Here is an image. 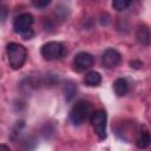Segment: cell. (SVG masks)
Returning <instances> with one entry per match:
<instances>
[{
  "label": "cell",
  "mask_w": 151,
  "mask_h": 151,
  "mask_svg": "<svg viewBox=\"0 0 151 151\" xmlns=\"http://www.w3.org/2000/svg\"><path fill=\"white\" fill-rule=\"evenodd\" d=\"M136 37H137V40L140 44H143V45H149L150 44V31L146 26L139 27L138 31H137Z\"/></svg>",
  "instance_id": "cell-12"
},
{
  "label": "cell",
  "mask_w": 151,
  "mask_h": 151,
  "mask_svg": "<svg viewBox=\"0 0 151 151\" xmlns=\"http://www.w3.org/2000/svg\"><path fill=\"white\" fill-rule=\"evenodd\" d=\"M51 1L52 0H31V2L33 4V6H35L38 8H44V7L48 6Z\"/></svg>",
  "instance_id": "cell-14"
},
{
  "label": "cell",
  "mask_w": 151,
  "mask_h": 151,
  "mask_svg": "<svg viewBox=\"0 0 151 151\" xmlns=\"http://www.w3.org/2000/svg\"><path fill=\"white\" fill-rule=\"evenodd\" d=\"M41 55L47 60H55L65 54V47L61 42L50 41L41 46Z\"/></svg>",
  "instance_id": "cell-4"
},
{
  "label": "cell",
  "mask_w": 151,
  "mask_h": 151,
  "mask_svg": "<svg viewBox=\"0 0 151 151\" xmlns=\"http://www.w3.org/2000/svg\"><path fill=\"white\" fill-rule=\"evenodd\" d=\"M113 90L117 96H125L129 91V83L125 78H118L113 83Z\"/></svg>",
  "instance_id": "cell-8"
},
{
  "label": "cell",
  "mask_w": 151,
  "mask_h": 151,
  "mask_svg": "<svg viewBox=\"0 0 151 151\" xmlns=\"http://www.w3.org/2000/svg\"><path fill=\"white\" fill-rule=\"evenodd\" d=\"M132 0H112V7L116 11H124L131 5Z\"/></svg>",
  "instance_id": "cell-13"
},
{
  "label": "cell",
  "mask_w": 151,
  "mask_h": 151,
  "mask_svg": "<svg viewBox=\"0 0 151 151\" xmlns=\"http://www.w3.org/2000/svg\"><path fill=\"white\" fill-rule=\"evenodd\" d=\"M93 65V57L87 52L78 53L73 59V68L77 72H84Z\"/></svg>",
  "instance_id": "cell-5"
},
{
  "label": "cell",
  "mask_w": 151,
  "mask_h": 151,
  "mask_svg": "<svg viewBox=\"0 0 151 151\" xmlns=\"http://www.w3.org/2000/svg\"><path fill=\"white\" fill-rule=\"evenodd\" d=\"M7 57L9 66L13 70H19L26 61V48L18 42H9L7 45Z\"/></svg>",
  "instance_id": "cell-2"
},
{
  "label": "cell",
  "mask_w": 151,
  "mask_h": 151,
  "mask_svg": "<svg viewBox=\"0 0 151 151\" xmlns=\"http://www.w3.org/2000/svg\"><path fill=\"white\" fill-rule=\"evenodd\" d=\"M33 35H34V32L32 31V28L28 29V31H26V32H24V33H21L22 39H31Z\"/></svg>",
  "instance_id": "cell-15"
},
{
  "label": "cell",
  "mask_w": 151,
  "mask_h": 151,
  "mask_svg": "<svg viewBox=\"0 0 151 151\" xmlns=\"http://www.w3.org/2000/svg\"><path fill=\"white\" fill-rule=\"evenodd\" d=\"M90 120H91L93 131L99 137V139H105L106 138V120H107L106 112L103 110H96L91 113Z\"/></svg>",
  "instance_id": "cell-3"
},
{
  "label": "cell",
  "mask_w": 151,
  "mask_h": 151,
  "mask_svg": "<svg viewBox=\"0 0 151 151\" xmlns=\"http://www.w3.org/2000/svg\"><path fill=\"white\" fill-rule=\"evenodd\" d=\"M84 83L87 86H98L101 83V76H100V73H98L96 71H91L87 74H85Z\"/></svg>",
  "instance_id": "cell-9"
},
{
  "label": "cell",
  "mask_w": 151,
  "mask_h": 151,
  "mask_svg": "<svg viewBox=\"0 0 151 151\" xmlns=\"http://www.w3.org/2000/svg\"><path fill=\"white\" fill-rule=\"evenodd\" d=\"M0 149H4V150H9V146H7V145H4V144H1V145H0Z\"/></svg>",
  "instance_id": "cell-17"
},
{
  "label": "cell",
  "mask_w": 151,
  "mask_h": 151,
  "mask_svg": "<svg viewBox=\"0 0 151 151\" xmlns=\"http://www.w3.org/2000/svg\"><path fill=\"white\" fill-rule=\"evenodd\" d=\"M93 109L90 101L84 99L78 100L70 111V120L73 125H81L90 118Z\"/></svg>",
  "instance_id": "cell-1"
},
{
  "label": "cell",
  "mask_w": 151,
  "mask_h": 151,
  "mask_svg": "<svg viewBox=\"0 0 151 151\" xmlns=\"http://www.w3.org/2000/svg\"><path fill=\"white\" fill-rule=\"evenodd\" d=\"M64 93H65V98L67 101H71L74 97H76V93H77V84L72 80H68L65 83V86H64Z\"/></svg>",
  "instance_id": "cell-11"
},
{
  "label": "cell",
  "mask_w": 151,
  "mask_h": 151,
  "mask_svg": "<svg viewBox=\"0 0 151 151\" xmlns=\"http://www.w3.org/2000/svg\"><path fill=\"white\" fill-rule=\"evenodd\" d=\"M32 24H33V17L29 13H22L19 17H17L14 20V24H13L14 32L21 34V33L31 29Z\"/></svg>",
  "instance_id": "cell-7"
},
{
  "label": "cell",
  "mask_w": 151,
  "mask_h": 151,
  "mask_svg": "<svg viewBox=\"0 0 151 151\" xmlns=\"http://www.w3.org/2000/svg\"><path fill=\"white\" fill-rule=\"evenodd\" d=\"M130 66L133 68H140L143 66V63L139 60H132V61H130Z\"/></svg>",
  "instance_id": "cell-16"
},
{
  "label": "cell",
  "mask_w": 151,
  "mask_h": 151,
  "mask_svg": "<svg viewBox=\"0 0 151 151\" xmlns=\"http://www.w3.org/2000/svg\"><path fill=\"white\" fill-rule=\"evenodd\" d=\"M122 61V55L120 53L114 50V48H107L101 57V63L103 66L106 68H113L116 66H118Z\"/></svg>",
  "instance_id": "cell-6"
},
{
  "label": "cell",
  "mask_w": 151,
  "mask_h": 151,
  "mask_svg": "<svg viewBox=\"0 0 151 151\" xmlns=\"http://www.w3.org/2000/svg\"><path fill=\"white\" fill-rule=\"evenodd\" d=\"M151 139H150V133L147 130H143L138 133V137L136 139V144L139 149H146L150 144Z\"/></svg>",
  "instance_id": "cell-10"
}]
</instances>
